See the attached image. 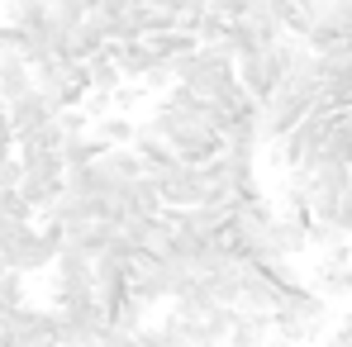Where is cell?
<instances>
[{"label":"cell","mask_w":352,"mask_h":347,"mask_svg":"<svg viewBox=\"0 0 352 347\" xmlns=\"http://www.w3.org/2000/svg\"><path fill=\"white\" fill-rule=\"evenodd\" d=\"M153 181H157V190H162V205H167V210L200 205V195H205V172H200V167H190V162H176L172 172L153 176Z\"/></svg>","instance_id":"cell-1"},{"label":"cell","mask_w":352,"mask_h":347,"mask_svg":"<svg viewBox=\"0 0 352 347\" xmlns=\"http://www.w3.org/2000/svg\"><path fill=\"white\" fill-rule=\"evenodd\" d=\"M129 148L138 153V162H143V172H148V176H162V172H172L176 162H181V157H176V148H172V143H162L148 124H138V128H133V143H129Z\"/></svg>","instance_id":"cell-2"},{"label":"cell","mask_w":352,"mask_h":347,"mask_svg":"<svg viewBox=\"0 0 352 347\" xmlns=\"http://www.w3.org/2000/svg\"><path fill=\"white\" fill-rule=\"evenodd\" d=\"M267 338H272V314H257V309H234L224 347H262Z\"/></svg>","instance_id":"cell-3"},{"label":"cell","mask_w":352,"mask_h":347,"mask_svg":"<svg viewBox=\"0 0 352 347\" xmlns=\"http://www.w3.org/2000/svg\"><path fill=\"white\" fill-rule=\"evenodd\" d=\"M5 110H10V128H14V138L34 133L38 124H48V119L58 115V110H53V105H48L38 91H24V96H19V100H10Z\"/></svg>","instance_id":"cell-4"},{"label":"cell","mask_w":352,"mask_h":347,"mask_svg":"<svg viewBox=\"0 0 352 347\" xmlns=\"http://www.w3.org/2000/svg\"><path fill=\"white\" fill-rule=\"evenodd\" d=\"M105 48H110V58L119 62L124 81H138V76H143V71H148V67L157 62V58H153V48H148L143 38H110Z\"/></svg>","instance_id":"cell-5"},{"label":"cell","mask_w":352,"mask_h":347,"mask_svg":"<svg viewBox=\"0 0 352 347\" xmlns=\"http://www.w3.org/2000/svg\"><path fill=\"white\" fill-rule=\"evenodd\" d=\"M24 91H34V67L19 53H0V100H19Z\"/></svg>","instance_id":"cell-6"},{"label":"cell","mask_w":352,"mask_h":347,"mask_svg":"<svg viewBox=\"0 0 352 347\" xmlns=\"http://www.w3.org/2000/svg\"><path fill=\"white\" fill-rule=\"evenodd\" d=\"M143 43L153 48V58H186V53H195L200 43H195V34L190 29H157V34H143Z\"/></svg>","instance_id":"cell-7"},{"label":"cell","mask_w":352,"mask_h":347,"mask_svg":"<svg viewBox=\"0 0 352 347\" xmlns=\"http://www.w3.org/2000/svg\"><path fill=\"white\" fill-rule=\"evenodd\" d=\"M133 128H138V119H129L124 110H110V115L91 119V133H96L105 148H124V143H133Z\"/></svg>","instance_id":"cell-8"},{"label":"cell","mask_w":352,"mask_h":347,"mask_svg":"<svg viewBox=\"0 0 352 347\" xmlns=\"http://www.w3.org/2000/svg\"><path fill=\"white\" fill-rule=\"evenodd\" d=\"M214 48H224L229 58H248V53H257L262 43H257V34H252V24H243V19H229V29H224V38L214 43Z\"/></svg>","instance_id":"cell-9"},{"label":"cell","mask_w":352,"mask_h":347,"mask_svg":"<svg viewBox=\"0 0 352 347\" xmlns=\"http://www.w3.org/2000/svg\"><path fill=\"white\" fill-rule=\"evenodd\" d=\"M100 162H105V172L115 176V181H138V176H143V162H138V153H133L129 143H124V148H105Z\"/></svg>","instance_id":"cell-10"},{"label":"cell","mask_w":352,"mask_h":347,"mask_svg":"<svg viewBox=\"0 0 352 347\" xmlns=\"http://www.w3.org/2000/svg\"><path fill=\"white\" fill-rule=\"evenodd\" d=\"M86 76H91V91H115V86H124V71H119V62L110 58V48L86 62Z\"/></svg>","instance_id":"cell-11"},{"label":"cell","mask_w":352,"mask_h":347,"mask_svg":"<svg viewBox=\"0 0 352 347\" xmlns=\"http://www.w3.org/2000/svg\"><path fill=\"white\" fill-rule=\"evenodd\" d=\"M224 29H229V19H224V14L200 10V19H195V43H219V38H224Z\"/></svg>","instance_id":"cell-12"},{"label":"cell","mask_w":352,"mask_h":347,"mask_svg":"<svg viewBox=\"0 0 352 347\" xmlns=\"http://www.w3.org/2000/svg\"><path fill=\"white\" fill-rule=\"evenodd\" d=\"M19 300H24V276L0 262V314H5L10 304H19Z\"/></svg>","instance_id":"cell-13"},{"label":"cell","mask_w":352,"mask_h":347,"mask_svg":"<svg viewBox=\"0 0 352 347\" xmlns=\"http://www.w3.org/2000/svg\"><path fill=\"white\" fill-rule=\"evenodd\" d=\"M115 110V91H86L81 96V115L86 119H100V115H110Z\"/></svg>","instance_id":"cell-14"},{"label":"cell","mask_w":352,"mask_h":347,"mask_svg":"<svg viewBox=\"0 0 352 347\" xmlns=\"http://www.w3.org/2000/svg\"><path fill=\"white\" fill-rule=\"evenodd\" d=\"M19 176H24V167H19V157H14V153H10V157H0V190L19 186Z\"/></svg>","instance_id":"cell-15"},{"label":"cell","mask_w":352,"mask_h":347,"mask_svg":"<svg viewBox=\"0 0 352 347\" xmlns=\"http://www.w3.org/2000/svg\"><path fill=\"white\" fill-rule=\"evenodd\" d=\"M10 153H14V128H10V110L0 100V157H10Z\"/></svg>","instance_id":"cell-16"},{"label":"cell","mask_w":352,"mask_h":347,"mask_svg":"<svg viewBox=\"0 0 352 347\" xmlns=\"http://www.w3.org/2000/svg\"><path fill=\"white\" fill-rule=\"evenodd\" d=\"M262 347H291V343H286V338H276V333H272V338H267V343H262Z\"/></svg>","instance_id":"cell-17"},{"label":"cell","mask_w":352,"mask_h":347,"mask_svg":"<svg viewBox=\"0 0 352 347\" xmlns=\"http://www.w3.org/2000/svg\"><path fill=\"white\" fill-rule=\"evenodd\" d=\"M91 347H100V343H91Z\"/></svg>","instance_id":"cell-18"}]
</instances>
